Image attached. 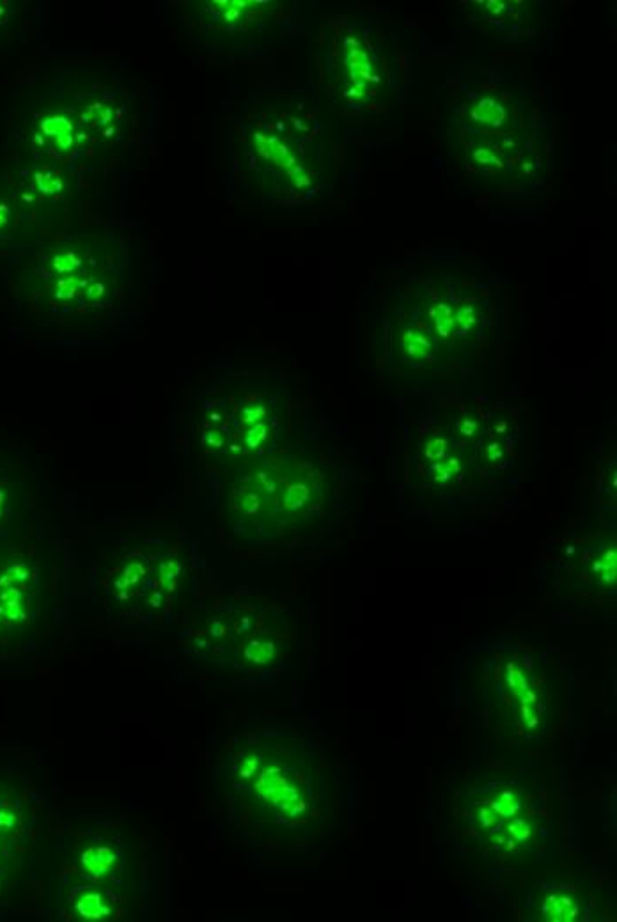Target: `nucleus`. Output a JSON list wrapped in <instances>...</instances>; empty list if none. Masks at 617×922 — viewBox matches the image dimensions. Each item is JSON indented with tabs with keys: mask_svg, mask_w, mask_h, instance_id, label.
<instances>
[{
	"mask_svg": "<svg viewBox=\"0 0 617 922\" xmlns=\"http://www.w3.org/2000/svg\"><path fill=\"white\" fill-rule=\"evenodd\" d=\"M486 458L490 461H498L502 458V447L498 444H491L486 447Z\"/></svg>",
	"mask_w": 617,
	"mask_h": 922,
	"instance_id": "11",
	"label": "nucleus"
},
{
	"mask_svg": "<svg viewBox=\"0 0 617 922\" xmlns=\"http://www.w3.org/2000/svg\"><path fill=\"white\" fill-rule=\"evenodd\" d=\"M473 323H476V309H473V306H461L456 309V312H454V325L460 326L461 332L472 328Z\"/></svg>",
	"mask_w": 617,
	"mask_h": 922,
	"instance_id": "8",
	"label": "nucleus"
},
{
	"mask_svg": "<svg viewBox=\"0 0 617 922\" xmlns=\"http://www.w3.org/2000/svg\"><path fill=\"white\" fill-rule=\"evenodd\" d=\"M616 540L594 537L568 545L564 562L568 568V587L576 593L611 594L616 591Z\"/></svg>",
	"mask_w": 617,
	"mask_h": 922,
	"instance_id": "4",
	"label": "nucleus"
},
{
	"mask_svg": "<svg viewBox=\"0 0 617 922\" xmlns=\"http://www.w3.org/2000/svg\"><path fill=\"white\" fill-rule=\"evenodd\" d=\"M429 316L435 321L436 332L442 337H449L454 328V311L447 304H436L429 309Z\"/></svg>",
	"mask_w": 617,
	"mask_h": 922,
	"instance_id": "7",
	"label": "nucleus"
},
{
	"mask_svg": "<svg viewBox=\"0 0 617 922\" xmlns=\"http://www.w3.org/2000/svg\"><path fill=\"white\" fill-rule=\"evenodd\" d=\"M476 428H477V426H476V422H473V421H461L460 422V429H461V433H465V435H472V433L476 431Z\"/></svg>",
	"mask_w": 617,
	"mask_h": 922,
	"instance_id": "12",
	"label": "nucleus"
},
{
	"mask_svg": "<svg viewBox=\"0 0 617 922\" xmlns=\"http://www.w3.org/2000/svg\"><path fill=\"white\" fill-rule=\"evenodd\" d=\"M596 889L572 881L568 878H552L529 885L525 894V919L541 922H579L593 919L596 912Z\"/></svg>",
	"mask_w": 617,
	"mask_h": 922,
	"instance_id": "3",
	"label": "nucleus"
},
{
	"mask_svg": "<svg viewBox=\"0 0 617 922\" xmlns=\"http://www.w3.org/2000/svg\"><path fill=\"white\" fill-rule=\"evenodd\" d=\"M444 453H446V442H444L442 439L431 440V442L428 444V447H426V458H428V460H433V461L440 460V458L444 456Z\"/></svg>",
	"mask_w": 617,
	"mask_h": 922,
	"instance_id": "10",
	"label": "nucleus"
},
{
	"mask_svg": "<svg viewBox=\"0 0 617 922\" xmlns=\"http://www.w3.org/2000/svg\"><path fill=\"white\" fill-rule=\"evenodd\" d=\"M401 343H403L404 351L414 358H424L433 348L429 337L426 333L417 332V330H410V332L404 333Z\"/></svg>",
	"mask_w": 617,
	"mask_h": 922,
	"instance_id": "6",
	"label": "nucleus"
},
{
	"mask_svg": "<svg viewBox=\"0 0 617 922\" xmlns=\"http://www.w3.org/2000/svg\"><path fill=\"white\" fill-rule=\"evenodd\" d=\"M259 798L272 802L288 818H299L307 814L312 805V788L306 782H299L293 773L281 771L279 766H264L263 775L257 782Z\"/></svg>",
	"mask_w": 617,
	"mask_h": 922,
	"instance_id": "5",
	"label": "nucleus"
},
{
	"mask_svg": "<svg viewBox=\"0 0 617 922\" xmlns=\"http://www.w3.org/2000/svg\"><path fill=\"white\" fill-rule=\"evenodd\" d=\"M454 473H456V463H453V460H449L446 463H439V465H435L431 476H433V479L439 481V483H446V481H449L451 477L454 476Z\"/></svg>",
	"mask_w": 617,
	"mask_h": 922,
	"instance_id": "9",
	"label": "nucleus"
},
{
	"mask_svg": "<svg viewBox=\"0 0 617 922\" xmlns=\"http://www.w3.org/2000/svg\"><path fill=\"white\" fill-rule=\"evenodd\" d=\"M463 697L498 747L543 751L564 733L568 683L554 663L525 648L497 649L466 669Z\"/></svg>",
	"mask_w": 617,
	"mask_h": 922,
	"instance_id": "2",
	"label": "nucleus"
},
{
	"mask_svg": "<svg viewBox=\"0 0 617 922\" xmlns=\"http://www.w3.org/2000/svg\"><path fill=\"white\" fill-rule=\"evenodd\" d=\"M458 841L488 862L548 859L559 834V802L547 781L522 766L470 773L453 796Z\"/></svg>",
	"mask_w": 617,
	"mask_h": 922,
	"instance_id": "1",
	"label": "nucleus"
}]
</instances>
